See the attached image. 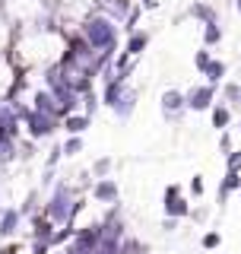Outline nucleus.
<instances>
[{"mask_svg":"<svg viewBox=\"0 0 241 254\" xmlns=\"http://www.w3.org/2000/svg\"><path fill=\"white\" fill-rule=\"evenodd\" d=\"M92 197H95V203H118L120 200V188H118V181L115 178H95L92 181Z\"/></svg>","mask_w":241,"mask_h":254,"instance_id":"nucleus-7","label":"nucleus"},{"mask_svg":"<svg viewBox=\"0 0 241 254\" xmlns=\"http://www.w3.org/2000/svg\"><path fill=\"white\" fill-rule=\"evenodd\" d=\"M219 42H222L219 22H203V45H206V48H216Z\"/></svg>","mask_w":241,"mask_h":254,"instance_id":"nucleus-17","label":"nucleus"},{"mask_svg":"<svg viewBox=\"0 0 241 254\" xmlns=\"http://www.w3.org/2000/svg\"><path fill=\"white\" fill-rule=\"evenodd\" d=\"M140 6L143 10H156V0H140Z\"/></svg>","mask_w":241,"mask_h":254,"instance_id":"nucleus-28","label":"nucleus"},{"mask_svg":"<svg viewBox=\"0 0 241 254\" xmlns=\"http://www.w3.org/2000/svg\"><path fill=\"white\" fill-rule=\"evenodd\" d=\"M32 108L48 111V115H58V118H60V108H58V102H54V95L48 92V89H38V92H35V99H32Z\"/></svg>","mask_w":241,"mask_h":254,"instance_id":"nucleus-12","label":"nucleus"},{"mask_svg":"<svg viewBox=\"0 0 241 254\" xmlns=\"http://www.w3.org/2000/svg\"><path fill=\"white\" fill-rule=\"evenodd\" d=\"M222 99H226V105L238 108L241 105V83H222Z\"/></svg>","mask_w":241,"mask_h":254,"instance_id":"nucleus-18","label":"nucleus"},{"mask_svg":"<svg viewBox=\"0 0 241 254\" xmlns=\"http://www.w3.org/2000/svg\"><path fill=\"white\" fill-rule=\"evenodd\" d=\"M226 172H241V149H232L226 156Z\"/></svg>","mask_w":241,"mask_h":254,"instance_id":"nucleus-23","label":"nucleus"},{"mask_svg":"<svg viewBox=\"0 0 241 254\" xmlns=\"http://www.w3.org/2000/svg\"><path fill=\"white\" fill-rule=\"evenodd\" d=\"M89 124H92V118L86 115V111H83V115H76V111H73V115L60 118V130H67V133H86V130H89Z\"/></svg>","mask_w":241,"mask_h":254,"instance_id":"nucleus-11","label":"nucleus"},{"mask_svg":"<svg viewBox=\"0 0 241 254\" xmlns=\"http://www.w3.org/2000/svg\"><path fill=\"white\" fill-rule=\"evenodd\" d=\"M83 210V197L76 194V188L70 181H54V190L48 194V200L42 206V213L54 226H73L76 213Z\"/></svg>","mask_w":241,"mask_h":254,"instance_id":"nucleus-2","label":"nucleus"},{"mask_svg":"<svg viewBox=\"0 0 241 254\" xmlns=\"http://www.w3.org/2000/svg\"><path fill=\"white\" fill-rule=\"evenodd\" d=\"M190 200L181 194V188L178 185H168L165 188V216H175V219H187L190 216Z\"/></svg>","mask_w":241,"mask_h":254,"instance_id":"nucleus-4","label":"nucleus"},{"mask_svg":"<svg viewBox=\"0 0 241 254\" xmlns=\"http://www.w3.org/2000/svg\"><path fill=\"white\" fill-rule=\"evenodd\" d=\"M210 61H213V54H210V51H206V45H203V48H200V51L194 54V67L200 70V73H203V70H206V67H210Z\"/></svg>","mask_w":241,"mask_h":254,"instance_id":"nucleus-21","label":"nucleus"},{"mask_svg":"<svg viewBox=\"0 0 241 254\" xmlns=\"http://www.w3.org/2000/svg\"><path fill=\"white\" fill-rule=\"evenodd\" d=\"M159 105H162L165 121H178V118H184V111H187V92H181V89H165Z\"/></svg>","mask_w":241,"mask_h":254,"instance_id":"nucleus-5","label":"nucleus"},{"mask_svg":"<svg viewBox=\"0 0 241 254\" xmlns=\"http://www.w3.org/2000/svg\"><path fill=\"white\" fill-rule=\"evenodd\" d=\"M108 172H111V159L108 156L95 159V165H92V175H95V178H108Z\"/></svg>","mask_w":241,"mask_h":254,"instance_id":"nucleus-20","label":"nucleus"},{"mask_svg":"<svg viewBox=\"0 0 241 254\" xmlns=\"http://www.w3.org/2000/svg\"><path fill=\"white\" fill-rule=\"evenodd\" d=\"M60 146H63V156H79L83 153V133H67V140Z\"/></svg>","mask_w":241,"mask_h":254,"instance_id":"nucleus-19","label":"nucleus"},{"mask_svg":"<svg viewBox=\"0 0 241 254\" xmlns=\"http://www.w3.org/2000/svg\"><path fill=\"white\" fill-rule=\"evenodd\" d=\"M238 130H241V124H238Z\"/></svg>","mask_w":241,"mask_h":254,"instance_id":"nucleus-30","label":"nucleus"},{"mask_svg":"<svg viewBox=\"0 0 241 254\" xmlns=\"http://www.w3.org/2000/svg\"><path fill=\"white\" fill-rule=\"evenodd\" d=\"M19 118H22V127H26V133L32 140H48L60 127L58 115H48V111H38V108H19Z\"/></svg>","mask_w":241,"mask_h":254,"instance_id":"nucleus-3","label":"nucleus"},{"mask_svg":"<svg viewBox=\"0 0 241 254\" xmlns=\"http://www.w3.org/2000/svg\"><path fill=\"white\" fill-rule=\"evenodd\" d=\"M219 242H222L219 232H206L203 235V248H219Z\"/></svg>","mask_w":241,"mask_h":254,"instance_id":"nucleus-25","label":"nucleus"},{"mask_svg":"<svg viewBox=\"0 0 241 254\" xmlns=\"http://www.w3.org/2000/svg\"><path fill=\"white\" fill-rule=\"evenodd\" d=\"M210 121H213V127H219V130H226L229 127V121H232V105H213L210 108Z\"/></svg>","mask_w":241,"mask_h":254,"instance_id":"nucleus-14","label":"nucleus"},{"mask_svg":"<svg viewBox=\"0 0 241 254\" xmlns=\"http://www.w3.org/2000/svg\"><path fill=\"white\" fill-rule=\"evenodd\" d=\"M79 35L89 42L95 51L102 54V58H108V61H115L118 58V38H120V32H118V22H115V16H108V13H92V16H86L83 22H79Z\"/></svg>","mask_w":241,"mask_h":254,"instance_id":"nucleus-1","label":"nucleus"},{"mask_svg":"<svg viewBox=\"0 0 241 254\" xmlns=\"http://www.w3.org/2000/svg\"><path fill=\"white\" fill-rule=\"evenodd\" d=\"M203 190H206L203 175H194V178H190V197H203Z\"/></svg>","mask_w":241,"mask_h":254,"instance_id":"nucleus-24","label":"nucleus"},{"mask_svg":"<svg viewBox=\"0 0 241 254\" xmlns=\"http://www.w3.org/2000/svg\"><path fill=\"white\" fill-rule=\"evenodd\" d=\"M226 73H229V67H226V61H210V67L203 70V76H206V83H213V86H219L222 79H226Z\"/></svg>","mask_w":241,"mask_h":254,"instance_id":"nucleus-15","label":"nucleus"},{"mask_svg":"<svg viewBox=\"0 0 241 254\" xmlns=\"http://www.w3.org/2000/svg\"><path fill=\"white\" fill-rule=\"evenodd\" d=\"M146 48H149V32H143V29L127 32V45H124V51L130 54V58H140Z\"/></svg>","mask_w":241,"mask_h":254,"instance_id":"nucleus-10","label":"nucleus"},{"mask_svg":"<svg viewBox=\"0 0 241 254\" xmlns=\"http://www.w3.org/2000/svg\"><path fill=\"white\" fill-rule=\"evenodd\" d=\"M219 149H222V153H226V156L232 153V137H229L226 130H222V137H219Z\"/></svg>","mask_w":241,"mask_h":254,"instance_id":"nucleus-27","label":"nucleus"},{"mask_svg":"<svg viewBox=\"0 0 241 254\" xmlns=\"http://www.w3.org/2000/svg\"><path fill=\"white\" fill-rule=\"evenodd\" d=\"M235 6H238V10H241V0H235Z\"/></svg>","mask_w":241,"mask_h":254,"instance_id":"nucleus-29","label":"nucleus"},{"mask_svg":"<svg viewBox=\"0 0 241 254\" xmlns=\"http://www.w3.org/2000/svg\"><path fill=\"white\" fill-rule=\"evenodd\" d=\"M178 226H181V219H175V216H165L162 219V232H175Z\"/></svg>","mask_w":241,"mask_h":254,"instance_id":"nucleus-26","label":"nucleus"},{"mask_svg":"<svg viewBox=\"0 0 241 254\" xmlns=\"http://www.w3.org/2000/svg\"><path fill=\"white\" fill-rule=\"evenodd\" d=\"M136 89H130V86H127L124 89V95H120V99L115 102V105H111V111H115V118L118 121H130V115L136 111Z\"/></svg>","mask_w":241,"mask_h":254,"instance_id":"nucleus-8","label":"nucleus"},{"mask_svg":"<svg viewBox=\"0 0 241 254\" xmlns=\"http://www.w3.org/2000/svg\"><path fill=\"white\" fill-rule=\"evenodd\" d=\"M190 16H197L200 22H219V16H216L213 6H210V3H200V0L190 6Z\"/></svg>","mask_w":241,"mask_h":254,"instance_id":"nucleus-16","label":"nucleus"},{"mask_svg":"<svg viewBox=\"0 0 241 254\" xmlns=\"http://www.w3.org/2000/svg\"><path fill=\"white\" fill-rule=\"evenodd\" d=\"M63 159V146L54 143V149H48V159H45V169H58V162Z\"/></svg>","mask_w":241,"mask_h":254,"instance_id":"nucleus-22","label":"nucleus"},{"mask_svg":"<svg viewBox=\"0 0 241 254\" xmlns=\"http://www.w3.org/2000/svg\"><path fill=\"white\" fill-rule=\"evenodd\" d=\"M238 188H241V172H226V178H222V185H219V206H226L229 194L238 190Z\"/></svg>","mask_w":241,"mask_h":254,"instance_id":"nucleus-13","label":"nucleus"},{"mask_svg":"<svg viewBox=\"0 0 241 254\" xmlns=\"http://www.w3.org/2000/svg\"><path fill=\"white\" fill-rule=\"evenodd\" d=\"M19 222H22V210H16V206H3V213H0V235H3V238L16 235Z\"/></svg>","mask_w":241,"mask_h":254,"instance_id":"nucleus-9","label":"nucleus"},{"mask_svg":"<svg viewBox=\"0 0 241 254\" xmlns=\"http://www.w3.org/2000/svg\"><path fill=\"white\" fill-rule=\"evenodd\" d=\"M216 105V86L206 83V86H194L187 92V111H210Z\"/></svg>","mask_w":241,"mask_h":254,"instance_id":"nucleus-6","label":"nucleus"}]
</instances>
